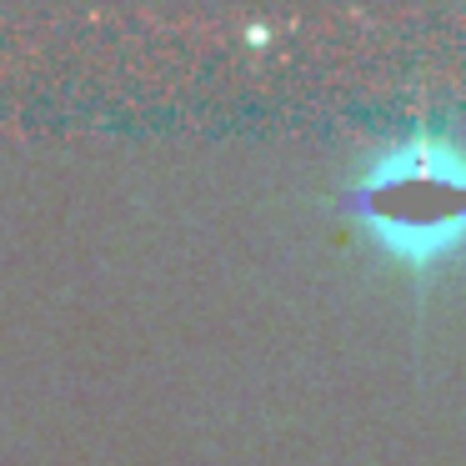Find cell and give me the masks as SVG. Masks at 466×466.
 Here are the masks:
<instances>
[{"label": "cell", "mask_w": 466, "mask_h": 466, "mask_svg": "<svg viewBox=\"0 0 466 466\" xmlns=\"http://www.w3.org/2000/svg\"><path fill=\"white\" fill-rule=\"evenodd\" d=\"M336 211L361 226L411 276L466 251V141L446 126H411L336 191Z\"/></svg>", "instance_id": "obj_1"}]
</instances>
